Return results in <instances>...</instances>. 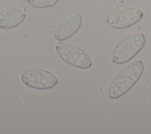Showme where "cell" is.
Wrapping results in <instances>:
<instances>
[{"instance_id": "cell-8", "label": "cell", "mask_w": 151, "mask_h": 134, "mask_svg": "<svg viewBox=\"0 0 151 134\" xmlns=\"http://www.w3.org/2000/svg\"><path fill=\"white\" fill-rule=\"evenodd\" d=\"M29 5L35 8H45L52 6L60 0H27Z\"/></svg>"}, {"instance_id": "cell-3", "label": "cell", "mask_w": 151, "mask_h": 134, "mask_svg": "<svg viewBox=\"0 0 151 134\" xmlns=\"http://www.w3.org/2000/svg\"><path fill=\"white\" fill-rule=\"evenodd\" d=\"M55 52L63 61L75 67L86 69L92 64L88 54L76 45L61 42L56 45Z\"/></svg>"}, {"instance_id": "cell-1", "label": "cell", "mask_w": 151, "mask_h": 134, "mask_svg": "<svg viewBox=\"0 0 151 134\" xmlns=\"http://www.w3.org/2000/svg\"><path fill=\"white\" fill-rule=\"evenodd\" d=\"M144 70L141 60H135L124 68L112 81L109 90L110 99L120 98L126 93L138 81Z\"/></svg>"}, {"instance_id": "cell-2", "label": "cell", "mask_w": 151, "mask_h": 134, "mask_svg": "<svg viewBox=\"0 0 151 134\" xmlns=\"http://www.w3.org/2000/svg\"><path fill=\"white\" fill-rule=\"evenodd\" d=\"M145 35L136 33L128 36L116 47L112 55V61L117 64H123L132 59L144 47Z\"/></svg>"}, {"instance_id": "cell-5", "label": "cell", "mask_w": 151, "mask_h": 134, "mask_svg": "<svg viewBox=\"0 0 151 134\" xmlns=\"http://www.w3.org/2000/svg\"><path fill=\"white\" fill-rule=\"evenodd\" d=\"M143 17V12L136 8H124L111 13L107 18L109 25L115 29L130 27L139 22Z\"/></svg>"}, {"instance_id": "cell-7", "label": "cell", "mask_w": 151, "mask_h": 134, "mask_svg": "<svg viewBox=\"0 0 151 134\" xmlns=\"http://www.w3.org/2000/svg\"><path fill=\"white\" fill-rule=\"evenodd\" d=\"M27 16L26 8L21 4H13L0 12V28L10 29L18 26Z\"/></svg>"}, {"instance_id": "cell-6", "label": "cell", "mask_w": 151, "mask_h": 134, "mask_svg": "<svg viewBox=\"0 0 151 134\" xmlns=\"http://www.w3.org/2000/svg\"><path fill=\"white\" fill-rule=\"evenodd\" d=\"M82 18L78 13H71L61 19L53 27L52 36L58 41L66 40L72 37L80 28Z\"/></svg>"}, {"instance_id": "cell-4", "label": "cell", "mask_w": 151, "mask_h": 134, "mask_svg": "<svg viewBox=\"0 0 151 134\" xmlns=\"http://www.w3.org/2000/svg\"><path fill=\"white\" fill-rule=\"evenodd\" d=\"M20 79L25 85L40 90L51 89L58 81V77L53 72L41 68L24 70L20 76Z\"/></svg>"}]
</instances>
